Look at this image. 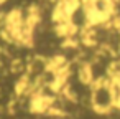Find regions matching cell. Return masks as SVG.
<instances>
[{
    "mask_svg": "<svg viewBox=\"0 0 120 119\" xmlns=\"http://www.w3.org/2000/svg\"><path fill=\"white\" fill-rule=\"evenodd\" d=\"M110 83H99V84H94L92 86V109L99 114H109L113 107H115V103H113V96H112V91H110Z\"/></svg>",
    "mask_w": 120,
    "mask_h": 119,
    "instance_id": "1",
    "label": "cell"
},
{
    "mask_svg": "<svg viewBox=\"0 0 120 119\" xmlns=\"http://www.w3.org/2000/svg\"><path fill=\"white\" fill-rule=\"evenodd\" d=\"M92 20H90V13L86 10V7L82 4H79L76 8L71 10L69 15V25L74 30H87L90 27Z\"/></svg>",
    "mask_w": 120,
    "mask_h": 119,
    "instance_id": "2",
    "label": "cell"
}]
</instances>
